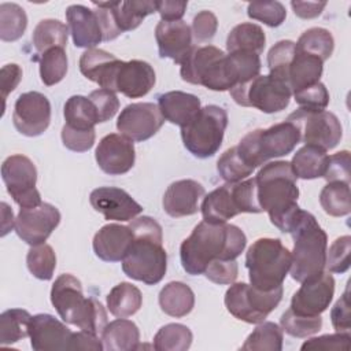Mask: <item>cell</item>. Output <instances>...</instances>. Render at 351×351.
I'll list each match as a JSON object with an SVG mask.
<instances>
[{"instance_id": "1", "label": "cell", "mask_w": 351, "mask_h": 351, "mask_svg": "<svg viewBox=\"0 0 351 351\" xmlns=\"http://www.w3.org/2000/svg\"><path fill=\"white\" fill-rule=\"evenodd\" d=\"M245 244L247 237L239 226L202 221L180 247L181 265L188 274L199 276L215 259H236Z\"/></svg>"}, {"instance_id": "2", "label": "cell", "mask_w": 351, "mask_h": 351, "mask_svg": "<svg viewBox=\"0 0 351 351\" xmlns=\"http://www.w3.org/2000/svg\"><path fill=\"white\" fill-rule=\"evenodd\" d=\"M296 180L291 162L287 160L269 162L255 176L259 206L269 214L270 222L284 233L291 232L302 210L298 206Z\"/></svg>"}, {"instance_id": "3", "label": "cell", "mask_w": 351, "mask_h": 351, "mask_svg": "<svg viewBox=\"0 0 351 351\" xmlns=\"http://www.w3.org/2000/svg\"><path fill=\"white\" fill-rule=\"evenodd\" d=\"M129 228L133 232V240L121 261L123 273L147 285L160 282L167 269L162 226L151 217H140L132 219Z\"/></svg>"}, {"instance_id": "4", "label": "cell", "mask_w": 351, "mask_h": 351, "mask_svg": "<svg viewBox=\"0 0 351 351\" xmlns=\"http://www.w3.org/2000/svg\"><path fill=\"white\" fill-rule=\"evenodd\" d=\"M51 303L59 317L81 330L101 336L107 322L103 304L95 298H85L81 281L73 274H60L51 288Z\"/></svg>"}, {"instance_id": "5", "label": "cell", "mask_w": 351, "mask_h": 351, "mask_svg": "<svg viewBox=\"0 0 351 351\" xmlns=\"http://www.w3.org/2000/svg\"><path fill=\"white\" fill-rule=\"evenodd\" d=\"M289 233L293 239L291 277L298 282H303L322 274L326 262L328 236L315 217L308 211L300 210Z\"/></svg>"}, {"instance_id": "6", "label": "cell", "mask_w": 351, "mask_h": 351, "mask_svg": "<svg viewBox=\"0 0 351 351\" xmlns=\"http://www.w3.org/2000/svg\"><path fill=\"white\" fill-rule=\"evenodd\" d=\"M180 66L184 81L203 85L210 90H230L240 84L239 71L230 55L214 45L192 47Z\"/></svg>"}, {"instance_id": "7", "label": "cell", "mask_w": 351, "mask_h": 351, "mask_svg": "<svg viewBox=\"0 0 351 351\" xmlns=\"http://www.w3.org/2000/svg\"><path fill=\"white\" fill-rule=\"evenodd\" d=\"M291 263V251L284 247L278 239H258L245 254L250 282L252 287L262 291L282 287Z\"/></svg>"}, {"instance_id": "8", "label": "cell", "mask_w": 351, "mask_h": 351, "mask_svg": "<svg viewBox=\"0 0 351 351\" xmlns=\"http://www.w3.org/2000/svg\"><path fill=\"white\" fill-rule=\"evenodd\" d=\"M299 143L298 128L291 121H284L267 129H255L247 133L236 148L245 163L255 170L273 158L291 154Z\"/></svg>"}, {"instance_id": "9", "label": "cell", "mask_w": 351, "mask_h": 351, "mask_svg": "<svg viewBox=\"0 0 351 351\" xmlns=\"http://www.w3.org/2000/svg\"><path fill=\"white\" fill-rule=\"evenodd\" d=\"M226 126V111L219 106H206L188 125L181 128L184 147L196 158H210L219 149Z\"/></svg>"}, {"instance_id": "10", "label": "cell", "mask_w": 351, "mask_h": 351, "mask_svg": "<svg viewBox=\"0 0 351 351\" xmlns=\"http://www.w3.org/2000/svg\"><path fill=\"white\" fill-rule=\"evenodd\" d=\"M282 298V287L262 291L251 284H230L225 293L226 310L237 319L247 324H259L278 306Z\"/></svg>"}, {"instance_id": "11", "label": "cell", "mask_w": 351, "mask_h": 351, "mask_svg": "<svg viewBox=\"0 0 351 351\" xmlns=\"http://www.w3.org/2000/svg\"><path fill=\"white\" fill-rule=\"evenodd\" d=\"M229 92L239 106L254 107L266 114L285 110L292 96L288 85L270 74L258 75L248 82L236 85Z\"/></svg>"}, {"instance_id": "12", "label": "cell", "mask_w": 351, "mask_h": 351, "mask_svg": "<svg viewBox=\"0 0 351 351\" xmlns=\"http://www.w3.org/2000/svg\"><path fill=\"white\" fill-rule=\"evenodd\" d=\"M287 121H291L299 130L300 141L306 145H314L324 151L335 148L343 136L341 123L333 112L311 111L298 108Z\"/></svg>"}, {"instance_id": "13", "label": "cell", "mask_w": 351, "mask_h": 351, "mask_svg": "<svg viewBox=\"0 0 351 351\" xmlns=\"http://www.w3.org/2000/svg\"><path fill=\"white\" fill-rule=\"evenodd\" d=\"M1 178L7 192L21 208L41 204V195L36 188L37 169L25 155L8 156L1 165Z\"/></svg>"}, {"instance_id": "14", "label": "cell", "mask_w": 351, "mask_h": 351, "mask_svg": "<svg viewBox=\"0 0 351 351\" xmlns=\"http://www.w3.org/2000/svg\"><path fill=\"white\" fill-rule=\"evenodd\" d=\"M60 222L59 210L49 204L41 203L36 207L21 208L15 218V232L29 245L44 244Z\"/></svg>"}, {"instance_id": "15", "label": "cell", "mask_w": 351, "mask_h": 351, "mask_svg": "<svg viewBox=\"0 0 351 351\" xmlns=\"http://www.w3.org/2000/svg\"><path fill=\"white\" fill-rule=\"evenodd\" d=\"M51 122V104L47 96L40 92L22 93L12 112V123L15 129L27 137L43 134Z\"/></svg>"}, {"instance_id": "16", "label": "cell", "mask_w": 351, "mask_h": 351, "mask_svg": "<svg viewBox=\"0 0 351 351\" xmlns=\"http://www.w3.org/2000/svg\"><path fill=\"white\" fill-rule=\"evenodd\" d=\"M165 118L154 103L128 104L117 119V129L132 141H145L162 128Z\"/></svg>"}, {"instance_id": "17", "label": "cell", "mask_w": 351, "mask_h": 351, "mask_svg": "<svg viewBox=\"0 0 351 351\" xmlns=\"http://www.w3.org/2000/svg\"><path fill=\"white\" fill-rule=\"evenodd\" d=\"M300 284V288L292 296L289 308L302 315H321L332 302L335 278L329 271H324L318 277Z\"/></svg>"}, {"instance_id": "18", "label": "cell", "mask_w": 351, "mask_h": 351, "mask_svg": "<svg viewBox=\"0 0 351 351\" xmlns=\"http://www.w3.org/2000/svg\"><path fill=\"white\" fill-rule=\"evenodd\" d=\"M95 158L104 173L110 176L125 174L134 166L136 151L133 141L123 134L110 133L100 140Z\"/></svg>"}, {"instance_id": "19", "label": "cell", "mask_w": 351, "mask_h": 351, "mask_svg": "<svg viewBox=\"0 0 351 351\" xmlns=\"http://www.w3.org/2000/svg\"><path fill=\"white\" fill-rule=\"evenodd\" d=\"M90 206L108 221H132L143 213V207L123 189L100 186L90 192Z\"/></svg>"}, {"instance_id": "20", "label": "cell", "mask_w": 351, "mask_h": 351, "mask_svg": "<svg viewBox=\"0 0 351 351\" xmlns=\"http://www.w3.org/2000/svg\"><path fill=\"white\" fill-rule=\"evenodd\" d=\"M73 332L51 314H36L32 317L29 337L34 351L69 350Z\"/></svg>"}, {"instance_id": "21", "label": "cell", "mask_w": 351, "mask_h": 351, "mask_svg": "<svg viewBox=\"0 0 351 351\" xmlns=\"http://www.w3.org/2000/svg\"><path fill=\"white\" fill-rule=\"evenodd\" d=\"M155 81L156 75L149 63L138 59L122 60L115 74L114 92H121L129 99L143 97L154 88Z\"/></svg>"}, {"instance_id": "22", "label": "cell", "mask_w": 351, "mask_h": 351, "mask_svg": "<svg viewBox=\"0 0 351 351\" xmlns=\"http://www.w3.org/2000/svg\"><path fill=\"white\" fill-rule=\"evenodd\" d=\"M155 38L160 58H170L177 64L192 49V30L184 21H160L155 27Z\"/></svg>"}, {"instance_id": "23", "label": "cell", "mask_w": 351, "mask_h": 351, "mask_svg": "<svg viewBox=\"0 0 351 351\" xmlns=\"http://www.w3.org/2000/svg\"><path fill=\"white\" fill-rule=\"evenodd\" d=\"M204 196V186L195 180H178L171 182L163 195V210L173 218L196 214L199 200Z\"/></svg>"}, {"instance_id": "24", "label": "cell", "mask_w": 351, "mask_h": 351, "mask_svg": "<svg viewBox=\"0 0 351 351\" xmlns=\"http://www.w3.org/2000/svg\"><path fill=\"white\" fill-rule=\"evenodd\" d=\"M324 62L321 59L296 49L295 45L293 55L276 78L285 82L291 92L295 93L296 90L319 82Z\"/></svg>"}, {"instance_id": "25", "label": "cell", "mask_w": 351, "mask_h": 351, "mask_svg": "<svg viewBox=\"0 0 351 351\" xmlns=\"http://www.w3.org/2000/svg\"><path fill=\"white\" fill-rule=\"evenodd\" d=\"M66 19L77 48H93L103 41V33L95 10L73 4L66 10Z\"/></svg>"}, {"instance_id": "26", "label": "cell", "mask_w": 351, "mask_h": 351, "mask_svg": "<svg viewBox=\"0 0 351 351\" xmlns=\"http://www.w3.org/2000/svg\"><path fill=\"white\" fill-rule=\"evenodd\" d=\"M236 189V182H228L206 195L200 206L203 221L223 223L237 214H241L243 208Z\"/></svg>"}, {"instance_id": "27", "label": "cell", "mask_w": 351, "mask_h": 351, "mask_svg": "<svg viewBox=\"0 0 351 351\" xmlns=\"http://www.w3.org/2000/svg\"><path fill=\"white\" fill-rule=\"evenodd\" d=\"M121 59L100 48H89L80 58V71L100 88L114 92V80Z\"/></svg>"}, {"instance_id": "28", "label": "cell", "mask_w": 351, "mask_h": 351, "mask_svg": "<svg viewBox=\"0 0 351 351\" xmlns=\"http://www.w3.org/2000/svg\"><path fill=\"white\" fill-rule=\"evenodd\" d=\"M133 240L132 229L119 223H108L101 226L92 241L93 251L97 258L104 262L122 261L130 241Z\"/></svg>"}, {"instance_id": "29", "label": "cell", "mask_w": 351, "mask_h": 351, "mask_svg": "<svg viewBox=\"0 0 351 351\" xmlns=\"http://www.w3.org/2000/svg\"><path fill=\"white\" fill-rule=\"evenodd\" d=\"M158 107L163 118L180 128L188 125L200 111V99L192 93L171 90L158 96Z\"/></svg>"}, {"instance_id": "30", "label": "cell", "mask_w": 351, "mask_h": 351, "mask_svg": "<svg viewBox=\"0 0 351 351\" xmlns=\"http://www.w3.org/2000/svg\"><path fill=\"white\" fill-rule=\"evenodd\" d=\"M100 339L104 350L130 351L137 350L140 343V332L133 321L117 318L106 325Z\"/></svg>"}, {"instance_id": "31", "label": "cell", "mask_w": 351, "mask_h": 351, "mask_svg": "<svg viewBox=\"0 0 351 351\" xmlns=\"http://www.w3.org/2000/svg\"><path fill=\"white\" fill-rule=\"evenodd\" d=\"M159 306L170 317L181 318L188 315L195 306L193 291L181 281L166 284L159 292Z\"/></svg>"}, {"instance_id": "32", "label": "cell", "mask_w": 351, "mask_h": 351, "mask_svg": "<svg viewBox=\"0 0 351 351\" xmlns=\"http://www.w3.org/2000/svg\"><path fill=\"white\" fill-rule=\"evenodd\" d=\"M329 155L322 148L304 145L296 151L291 160L292 170L298 178L314 180L324 177L328 166Z\"/></svg>"}, {"instance_id": "33", "label": "cell", "mask_w": 351, "mask_h": 351, "mask_svg": "<svg viewBox=\"0 0 351 351\" xmlns=\"http://www.w3.org/2000/svg\"><path fill=\"white\" fill-rule=\"evenodd\" d=\"M266 36L263 29L251 22L236 25L228 34L226 49L228 52L250 51L261 55L265 49Z\"/></svg>"}, {"instance_id": "34", "label": "cell", "mask_w": 351, "mask_h": 351, "mask_svg": "<svg viewBox=\"0 0 351 351\" xmlns=\"http://www.w3.org/2000/svg\"><path fill=\"white\" fill-rule=\"evenodd\" d=\"M64 121L69 128L75 130H92L99 123V115L89 97L74 95L67 99L63 110Z\"/></svg>"}, {"instance_id": "35", "label": "cell", "mask_w": 351, "mask_h": 351, "mask_svg": "<svg viewBox=\"0 0 351 351\" xmlns=\"http://www.w3.org/2000/svg\"><path fill=\"white\" fill-rule=\"evenodd\" d=\"M112 14L121 33L140 26L143 19L156 11V3L148 0L112 1Z\"/></svg>"}, {"instance_id": "36", "label": "cell", "mask_w": 351, "mask_h": 351, "mask_svg": "<svg viewBox=\"0 0 351 351\" xmlns=\"http://www.w3.org/2000/svg\"><path fill=\"white\" fill-rule=\"evenodd\" d=\"M143 304L140 289L130 282H119L107 295V307L117 318H126L136 314Z\"/></svg>"}, {"instance_id": "37", "label": "cell", "mask_w": 351, "mask_h": 351, "mask_svg": "<svg viewBox=\"0 0 351 351\" xmlns=\"http://www.w3.org/2000/svg\"><path fill=\"white\" fill-rule=\"evenodd\" d=\"M69 27L58 19H43L33 30L32 41L37 52L43 53L51 48H66Z\"/></svg>"}, {"instance_id": "38", "label": "cell", "mask_w": 351, "mask_h": 351, "mask_svg": "<svg viewBox=\"0 0 351 351\" xmlns=\"http://www.w3.org/2000/svg\"><path fill=\"white\" fill-rule=\"evenodd\" d=\"M32 317L23 308H10L0 315V344L10 346L29 336Z\"/></svg>"}, {"instance_id": "39", "label": "cell", "mask_w": 351, "mask_h": 351, "mask_svg": "<svg viewBox=\"0 0 351 351\" xmlns=\"http://www.w3.org/2000/svg\"><path fill=\"white\" fill-rule=\"evenodd\" d=\"M282 329L274 322H259V325L248 335L241 350L244 351H281Z\"/></svg>"}, {"instance_id": "40", "label": "cell", "mask_w": 351, "mask_h": 351, "mask_svg": "<svg viewBox=\"0 0 351 351\" xmlns=\"http://www.w3.org/2000/svg\"><path fill=\"white\" fill-rule=\"evenodd\" d=\"M351 195H350V184L333 181L328 182L321 193L319 203L324 211L332 217H343L348 215L351 211Z\"/></svg>"}, {"instance_id": "41", "label": "cell", "mask_w": 351, "mask_h": 351, "mask_svg": "<svg viewBox=\"0 0 351 351\" xmlns=\"http://www.w3.org/2000/svg\"><path fill=\"white\" fill-rule=\"evenodd\" d=\"M296 49L306 52L308 55L317 56L322 62L330 58L333 48H335V41L333 36L329 30L324 27H311L307 29L306 32L302 33L299 37L298 43H295Z\"/></svg>"}, {"instance_id": "42", "label": "cell", "mask_w": 351, "mask_h": 351, "mask_svg": "<svg viewBox=\"0 0 351 351\" xmlns=\"http://www.w3.org/2000/svg\"><path fill=\"white\" fill-rule=\"evenodd\" d=\"M27 26L25 10L15 3L0 4V38L3 41L19 40Z\"/></svg>"}, {"instance_id": "43", "label": "cell", "mask_w": 351, "mask_h": 351, "mask_svg": "<svg viewBox=\"0 0 351 351\" xmlns=\"http://www.w3.org/2000/svg\"><path fill=\"white\" fill-rule=\"evenodd\" d=\"M192 332L182 324H167L154 337V348L158 351H185L192 344Z\"/></svg>"}, {"instance_id": "44", "label": "cell", "mask_w": 351, "mask_h": 351, "mask_svg": "<svg viewBox=\"0 0 351 351\" xmlns=\"http://www.w3.org/2000/svg\"><path fill=\"white\" fill-rule=\"evenodd\" d=\"M26 265L36 278L44 281L51 280L56 267V255L53 248L45 243L32 245L26 255Z\"/></svg>"}, {"instance_id": "45", "label": "cell", "mask_w": 351, "mask_h": 351, "mask_svg": "<svg viewBox=\"0 0 351 351\" xmlns=\"http://www.w3.org/2000/svg\"><path fill=\"white\" fill-rule=\"evenodd\" d=\"M67 73V56L64 48H51L40 56V77L44 85L52 86L60 82Z\"/></svg>"}, {"instance_id": "46", "label": "cell", "mask_w": 351, "mask_h": 351, "mask_svg": "<svg viewBox=\"0 0 351 351\" xmlns=\"http://www.w3.org/2000/svg\"><path fill=\"white\" fill-rule=\"evenodd\" d=\"M281 329L293 337H307L322 328L321 315H302L288 308L280 318Z\"/></svg>"}, {"instance_id": "47", "label": "cell", "mask_w": 351, "mask_h": 351, "mask_svg": "<svg viewBox=\"0 0 351 351\" xmlns=\"http://www.w3.org/2000/svg\"><path fill=\"white\" fill-rule=\"evenodd\" d=\"M217 170L222 180L226 182H239L252 174L251 169L245 160L241 158L236 147L226 149L217 162Z\"/></svg>"}, {"instance_id": "48", "label": "cell", "mask_w": 351, "mask_h": 351, "mask_svg": "<svg viewBox=\"0 0 351 351\" xmlns=\"http://www.w3.org/2000/svg\"><path fill=\"white\" fill-rule=\"evenodd\" d=\"M247 15L251 19L263 22L270 27H277L285 21L287 11L280 1H255L248 4Z\"/></svg>"}, {"instance_id": "49", "label": "cell", "mask_w": 351, "mask_h": 351, "mask_svg": "<svg viewBox=\"0 0 351 351\" xmlns=\"http://www.w3.org/2000/svg\"><path fill=\"white\" fill-rule=\"evenodd\" d=\"M350 252H351V237L341 236L337 237L329 251H326V262L325 267L329 273L343 274L350 269Z\"/></svg>"}, {"instance_id": "50", "label": "cell", "mask_w": 351, "mask_h": 351, "mask_svg": "<svg viewBox=\"0 0 351 351\" xmlns=\"http://www.w3.org/2000/svg\"><path fill=\"white\" fill-rule=\"evenodd\" d=\"M300 108L311 111H322L329 104V92L322 82L313 84L292 93Z\"/></svg>"}, {"instance_id": "51", "label": "cell", "mask_w": 351, "mask_h": 351, "mask_svg": "<svg viewBox=\"0 0 351 351\" xmlns=\"http://www.w3.org/2000/svg\"><path fill=\"white\" fill-rule=\"evenodd\" d=\"M203 274L215 284L228 285L236 281L239 266L236 259H215L207 266Z\"/></svg>"}, {"instance_id": "52", "label": "cell", "mask_w": 351, "mask_h": 351, "mask_svg": "<svg viewBox=\"0 0 351 351\" xmlns=\"http://www.w3.org/2000/svg\"><path fill=\"white\" fill-rule=\"evenodd\" d=\"M88 97L96 107V111L99 115V123L110 121L119 110V100H118L115 92H112V90L100 88V89L90 92Z\"/></svg>"}, {"instance_id": "53", "label": "cell", "mask_w": 351, "mask_h": 351, "mask_svg": "<svg viewBox=\"0 0 351 351\" xmlns=\"http://www.w3.org/2000/svg\"><path fill=\"white\" fill-rule=\"evenodd\" d=\"M350 332H336L333 335H322L318 337H313L306 340L302 344V350H350Z\"/></svg>"}, {"instance_id": "54", "label": "cell", "mask_w": 351, "mask_h": 351, "mask_svg": "<svg viewBox=\"0 0 351 351\" xmlns=\"http://www.w3.org/2000/svg\"><path fill=\"white\" fill-rule=\"evenodd\" d=\"M96 133L92 130H75L64 125L62 128V141L63 145L74 152H85L90 149L95 144Z\"/></svg>"}, {"instance_id": "55", "label": "cell", "mask_w": 351, "mask_h": 351, "mask_svg": "<svg viewBox=\"0 0 351 351\" xmlns=\"http://www.w3.org/2000/svg\"><path fill=\"white\" fill-rule=\"evenodd\" d=\"M324 178L328 182L340 181L350 184V152L347 149L329 156Z\"/></svg>"}, {"instance_id": "56", "label": "cell", "mask_w": 351, "mask_h": 351, "mask_svg": "<svg viewBox=\"0 0 351 351\" xmlns=\"http://www.w3.org/2000/svg\"><path fill=\"white\" fill-rule=\"evenodd\" d=\"M217 27H218L217 16L211 11L203 10L195 15L191 30L195 40L199 43H203V41L211 40L215 36Z\"/></svg>"}, {"instance_id": "57", "label": "cell", "mask_w": 351, "mask_h": 351, "mask_svg": "<svg viewBox=\"0 0 351 351\" xmlns=\"http://www.w3.org/2000/svg\"><path fill=\"white\" fill-rule=\"evenodd\" d=\"M92 4L96 7L95 12L99 18L100 22V27H101V33H103V41H111L115 40L121 33V30L117 26L114 14H112V1H107V3H96L92 1Z\"/></svg>"}, {"instance_id": "58", "label": "cell", "mask_w": 351, "mask_h": 351, "mask_svg": "<svg viewBox=\"0 0 351 351\" xmlns=\"http://www.w3.org/2000/svg\"><path fill=\"white\" fill-rule=\"evenodd\" d=\"M332 326L336 332H350V298L348 287L330 310Z\"/></svg>"}, {"instance_id": "59", "label": "cell", "mask_w": 351, "mask_h": 351, "mask_svg": "<svg viewBox=\"0 0 351 351\" xmlns=\"http://www.w3.org/2000/svg\"><path fill=\"white\" fill-rule=\"evenodd\" d=\"M21 80H22V69L18 64L11 63L1 67L0 88H1V97L4 101L7 96L18 86Z\"/></svg>"}, {"instance_id": "60", "label": "cell", "mask_w": 351, "mask_h": 351, "mask_svg": "<svg viewBox=\"0 0 351 351\" xmlns=\"http://www.w3.org/2000/svg\"><path fill=\"white\" fill-rule=\"evenodd\" d=\"M100 340H101L100 336H96V335L85 332V330L73 332L69 350L101 351V350H104V346H103V341H100Z\"/></svg>"}, {"instance_id": "61", "label": "cell", "mask_w": 351, "mask_h": 351, "mask_svg": "<svg viewBox=\"0 0 351 351\" xmlns=\"http://www.w3.org/2000/svg\"><path fill=\"white\" fill-rule=\"evenodd\" d=\"M155 3H156V11L159 12L162 21H166V22L181 21L188 5L186 1H174V0H162Z\"/></svg>"}, {"instance_id": "62", "label": "cell", "mask_w": 351, "mask_h": 351, "mask_svg": "<svg viewBox=\"0 0 351 351\" xmlns=\"http://www.w3.org/2000/svg\"><path fill=\"white\" fill-rule=\"evenodd\" d=\"M325 1H291V7L296 16L303 19H311L321 15L322 10L325 8Z\"/></svg>"}, {"instance_id": "63", "label": "cell", "mask_w": 351, "mask_h": 351, "mask_svg": "<svg viewBox=\"0 0 351 351\" xmlns=\"http://www.w3.org/2000/svg\"><path fill=\"white\" fill-rule=\"evenodd\" d=\"M1 214H3L1 236H5L12 229V226H15V219H14V215H12V210L4 202L1 203Z\"/></svg>"}]
</instances>
